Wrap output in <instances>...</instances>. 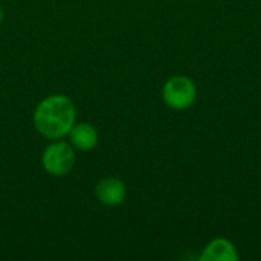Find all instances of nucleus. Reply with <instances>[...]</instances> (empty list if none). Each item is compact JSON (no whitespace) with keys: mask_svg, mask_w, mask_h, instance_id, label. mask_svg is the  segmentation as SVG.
<instances>
[{"mask_svg":"<svg viewBox=\"0 0 261 261\" xmlns=\"http://www.w3.org/2000/svg\"><path fill=\"white\" fill-rule=\"evenodd\" d=\"M203 261H236L239 260V254L231 242L225 239L213 240L200 255Z\"/></svg>","mask_w":261,"mask_h":261,"instance_id":"5","label":"nucleus"},{"mask_svg":"<svg viewBox=\"0 0 261 261\" xmlns=\"http://www.w3.org/2000/svg\"><path fill=\"white\" fill-rule=\"evenodd\" d=\"M69 135L72 145L81 151L93 150L98 144V133L90 124H75Z\"/></svg>","mask_w":261,"mask_h":261,"instance_id":"6","label":"nucleus"},{"mask_svg":"<svg viewBox=\"0 0 261 261\" xmlns=\"http://www.w3.org/2000/svg\"><path fill=\"white\" fill-rule=\"evenodd\" d=\"M125 185L116 177H104L95 187L96 199L106 206H118L125 200Z\"/></svg>","mask_w":261,"mask_h":261,"instance_id":"4","label":"nucleus"},{"mask_svg":"<svg viewBox=\"0 0 261 261\" xmlns=\"http://www.w3.org/2000/svg\"><path fill=\"white\" fill-rule=\"evenodd\" d=\"M76 119L73 102L63 95L44 98L35 109L34 125L40 135L49 139H60L72 130Z\"/></svg>","mask_w":261,"mask_h":261,"instance_id":"1","label":"nucleus"},{"mask_svg":"<svg viewBox=\"0 0 261 261\" xmlns=\"http://www.w3.org/2000/svg\"><path fill=\"white\" fill-rule=\"evenodd\" d=\"M2 20H3V11H2V8H0V23H2Z\"/></svg>","mask_w":261,"mask_h":261,"instance_id":"7","label":"nucleus"},{"mask_svg":"<svg viewBox=\"0 0 261 261\" xmlns=\"http://www.w3.org/2000/svg\"><path fill=\"white\" fill-rule=\"evenodd\" d=\"M41 164L50 176H64L75 165V151L66 142H54L43 151Z\"/></svg>","mask_w":261,"mask_h":261,"instance_id":"2","label":"nucleus"},{"mask_svg":"<svg viewBox=\"0 0 261 261\" xmlns=\"http://www.w3.org/2000/svg\"><path fill=\"white\" fill-rule=\"evenodd\" d=\"M162 96L167 106L176 110L188 109L196 99V86L187 76H173L170 78L164 89Z\"/></svg>","mask_w":261,"mask_h":261,"instance_id":"3","label":"nucleus"}]
</instances>
